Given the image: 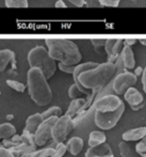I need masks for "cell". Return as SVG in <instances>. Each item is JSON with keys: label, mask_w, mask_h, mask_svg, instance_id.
I'll list each match as a JSON object with an SVG mask.
<instances>
[{"label": "cell", "mask_w": 146, "mask_h": 157, "mask_svg": "<svg viewBox=\"0 0 146 157\" xmlns=\"http://www.w3.org/2000/svg\"><path fill=\"white\" fill-rule=\"evenodd\" d=\"M116 75L115 63L106 62L98 64L96 67L82 72L74 82L87 96L91 95L92 90H100L106 87Z\"/></svg>", "instance_id": "obj_1"}, {"label": "cell", "mask_w": 146, "mask_h": 157, "mask_svg": "<svg viewBox=\"0 0 146 157\" xmlns=\"http://www.w3.org/2000/svg\"><path fill=\"white\" fill-rule=\"evenodd\" d=\"M27 85L29 95L39 106H47L52 101V92L42 70L30 67L27 74Z\"/></svg>", "instance_id": "obj_2"}, {"label": "cell", "mask_w": 146, "mask_h": 157, "mask_svg": "<svg viewBox=\"0 0 146 157\" xmlns=\"http://www.w3.org/2000/svg\"><path fill=\"white\" fill-rule=\"evenodd\" d=\"M46 45L51 58L65 65H78L81 61V54L78 46L70 40L47 39Z\"/></svg>", "instance_id": "obj_3"}, {"label": "cell", "mask_w": 146, "mask_h": 157, "mask_svg": "<svg viewBox=\"0 0 146 157\" xmlns=\"http://www.w3.org/2000/svg\"><path fill=\"white\" fill-rule=\"evenodd\" d=\"M28 63L30 67L42 70L47 79L51 78L57 70L56 60L51 58L49 52L43 46H36L30 50L28 54Z\"/></svg>", "instance_id": "obj_4"}, {"label": "cell", "mask_w": 146, "mask_h": 157, "mask_svg": "<svg viewBox=\"0 0 146 157\" xmlns=\"http://www.w3.org/2000/svg\"><path fill=\"white\" fill-rule=\"evenodd\" d=\"M124 111H125V105L124 104L119 108H117L116 110H114V111L101 112L95 110V116H94L95 124L98 126L100 129L103 130L111 129L121 120Z\"/></svg>", "instance_id": "obj_5"}, {"label": "cell", "mask_w": 146, "mask_h": 157, "mask_svg": "<svg viewBox=\"0 0 146 157\" xmlns=\"http://www.w3.org/2000/svg\"><path fill=\"white\" fill-rule=\"evenodd\" d=\"M75 126L76 125L72 117L66 116V114L63 117H59L56 124L52 127V139L54 142H64L70 132L75 128Z\"/></svg>", "instance_id": "obj_6"}, {"label": "cell", "mask_w": 146, "mask_h": 157, "mask_svg": "<svg viewBox=\"0 0 146 157\" xmlns=\"http://www.w3.org/2000/svg\"><path fill=\"white\" fill-rule=\"evenodd\" d=\"M59 117H51L43 121L34 134V142L36 147H43L52 138V127Z\"/></svg>", "instance_id": "obj_7"}, {"label": "cell", "mask_w": 146, "mask_h": 157, "mask_svg": "<svg viewBox=\"0 0 146 157\" xmlns=\"http://www.w3.org/2000/svg\"><path fill=\"white\" fill-rule=\"evenodd\" d=\"M136 83H137V75L132 74L130 72H127V71L118 73L112 79V88H113V91L117 95L125 94V92L130 87L136 85Z\"/></svg>", "instance_id": "obj_8"}, {"label": "cell", "mask_w": 146, "mask_h": 157, "mask_svg": "<svg viewBox=\"0 0 146 157\" xmlns=\"http://www.w3.org/2000/svg\"><path fill=\"white\" fill-rule=\"evenodd\" d=\"M123 104H124L123 101L117 95L106 94L98 97V98H96L94 105H93V108L95 110H97V111L108 112V111H114L117 108L121 107Z\"/></svg>", "instance_id": "obj_9"}, {"label": "cell", "mask_w": 146, "mask_h": 157, "mask_svg": "<svg viewBox=\"0 0 146 157\" xmlns=\"http://www.w3.org/2000/svg\"><path fill=\"white\" fill-rule=\"evenodd\" d=\"M85 157H114V155L110 145L103 142L101 144L88 147L85 152Z\"/></svg>", "instance_id": "obj_10"}, {"label": "cell", "mask_w": 146, "mask_h": 157, "mask_svg": "<svg viewBox=\"0 0 146 157\" xmlns=\"http://www.w3.org/2000/svg\"><path fill=\"white\" fill-rule=\"evenodd\" d=\"M124 96H125L126 101L130 105V107H132V106H137V105H139V104H141V103L144 101L143 95L133 87H130L129 89L125 92Z\"/></svg>", "instance_id": "obj_11"}, {"label": "cell", "mask_w": 146, "mask_h": 157, "mask_svg": "<svg viewBox=\"0 0 146 157\" xmlns=\"http://www.w3.org/2000/svg\"><path fill=\"white\" fill-rule=\"evenodd\" d=\"M146 136V127H138L127 130L123 134V140L131 142V141H140Z\"/></svg>", "instance_id": "obj_12"}, {"label": "cell", "mask_w": 146, "mask_h": 157, "mask_svg": "<svg viewBox=\"0 0 146 157\" xmlns=\"http://www.w3.org/2000/svg\"><path fill=\"white\" fill-rule=\"evenodd\" d=\"M44 118L42 116V113H34L32 116H30L26 121V127L25 129H27L28 132H30L31 134H35V132L37 130L39 126L43 123Z\"/></svg>", "instance_id": "obj_13"}, {"label": "cell", "mask_w": 146, "mask_h": 157, "mask_svg": "<svg viewBox=\"0 0 146 157\" xmlns=\"http://www.w3.org/2000/svg\"><path fill=\"white\" fill-rule=\"evenodd\" d=\"M122 57H123V62L126 70H131L136 66V60H134V55L131 47L128 45H125L122 50Z\"/></svg>", "instance_id": "obj_14"}, {"label": "cell", "mask_w": 146, "mask_h": 157, "mask_svg": "<svg viewBox=\"0 0 146 157\" xmlns=\"http://www.w3.org/2000/svg\"><path fill=\"white\" fill-rule=\"evenodd\" d=\"M119 153L122 157H143L142 154H140L131 144L128 143V141H121L118 144Z\"/></svg>", "instance_id": "obj_15"}, {"label": "cell", "mask_w": 146, "mask_h": 157, "mask_svg": "<svg viewBox=\"0 0 146 157\" xmlns=\"http://www.w3.org/2000/svg\"><path fill=\"white\" fill-rule=\"evenodd\" d=\"M85 103H87V98H82V97L73 99V101L70 103L69 107H68V109L65 114L66 116L72 117V118L75 116H77V114H79L81 112L82 107L85 105Z\"/></svg>", "instance_id": "obj_16"}, {"label": "cell", "mask_w": 146, "mask_h": 157, "mask_svg": "<svg viewBox=\"0 0 146 157\" xmlns=\"http://www.w3.org/2000/svg\"><path fill=\"white\" fill-rule=\"evenodd\" d=\"M67 147V151L69 152L72 155L76 156L82 151L83 149V140L79 137H73L68 140V142L66 143Z\"/></svg>", "instance_id": "obj_17"}, {"label": "cell", "mask_w": 146, "mask_h": 157, "mask_svg": "<svg viewBox=\"0 0 146 157\" xmlns=\"http://www.w3.org/2000/svg\"><path fill=\"white\" fill-rule=\"evenodd\" d=\"M15 60V54L10 49L0 50V72H3L11 62Z\"/></svg>", "instance_id": "obj_18"}, {"label": "cell", "mask_w": 146, "mask_h": 157, "mask_svg": "<svg viewBox=\"0 0 146 157\" xmlns=\"http://www.w3.org/2000/svg\"><path fill=\"white\" fill-rule=\"evenodd\" d=\"M10 151L16 157H21L33 151H36V145H29L26 144V143H21V144L16 145V147H11Z\"/></svg>", "instance_id": "obj_19"}, {"label": "cell", "mask_w": 146, "mask_h": 157, "mask_svg": "<svg viewBox=\"0 0 146 157\" xmlns=\"http://www.w3.org/2000/svg\"><path fill=\"white\" fill-rule=\"evenodd\" d=\"M107 137L103 132H98V130H94L90 134L88 137V145L90 147H95V145L101 144V143L106 142Z\"/></svg>", "instance_id": "obj_20"}, {"label": "cell", "mask_w": 146, "mask_h": 157, "mask_svg": "<svg viewBox=\"0 0 146 157\" xmlns=\"http://www.w3.org/2000/svg\"><path fill=\"white\" fill-rule=\"evenodd\" d=\"M16 134V128L11 123L0 124V139H9Z\"/></svg>", "instance_id": "obj_21"}, {"label": "cell", "mask_w": 146, "mask_h": 157, "mask_svg": "<svg viewBox=\"0 0 146 157\" xmlns=\"http://www.w3.org/2000/svg\"><path fill=\"white\" fill-rule=\"evenodd\" d=\"M54 149L52 147H47V149L39 150V151H33L31 153H28L21 157H50L54 154Z\"/></svg>", "instance_id": "obj_22"}, {"label": "cell", "mask_w": 146, "mask_h": 157, "mask_svg": "<svg viewBox=\"0 0 146 157\" xmlns=\"http://www.w3.org/2000/svg\"><path fill=\"white\" fill-rule=\"evenodd\" d=\"M42 116H43L44 120H46V119L48 118H51V117H60L62 116V109L58 106H54V107L49 108V109H47L46 111H44L43 113H42Z\"/></svg>", "instance_id": "obj_23"}, {"label": "cell", "mask_w": 146, "mask_h": 157, "mask_svg": "<svg viewBox=\"0 0 146 157\" xmlns=\"http://www.w3.org/2000/svg\"><path fill=\"white\" fill-rule=\"evenodd\" d=\"M8 8H27L28 0H4Z\"/></svg>", "instance_id": "obj_24"}, {"label": "cell", "mask_w": 146, "mask_h": 157, "mask_svg": "<svg viewBox=\"0 0 146 157\" xmlns=\"http://www.w3.org/2000/svg\"><path fill=\"white\" fill-rule=\"evenodd\" d=\"M21 141H23V143H26V144H29V145H35L34 134H31L27 129H24L23 134H21Z\"/></svg>", "instance_id": "obj_25"}, {"label": "cell", "mask_w": 146, "mask_h": 157, "mask_svg": "<svg viewBox=\"0 0 146 157\" xmlns=\"http://www.w3.org/2000/svg\"><path fill=\"white\" fill-rule=\"evenodd\" d=\"M6 85L10 88H12V89H14L15 91L19 92V93H23L26 89V86L24 85V83L19 82V81H16V80H12V79H8V80H6Z\"/></svg>", "instance_id": "obj_26"}, {"label": "cell", "mask_w": 146, "mask_h": 157, "mask_svg": "<svg viewBox=\"0 0 146 157\" xmlns=\"http://www.w3.org/2000/svg\"><path fill=\"white\" fill-rule=\"evenodd\" d=\"M81 95H85V94L83 93L80 89H79L78 86H77L76 83H74V85L70 86L69 89H68V96H69L70 98L72 99L79 98V97H81Z\"/></svg>", "instance_id": "obj_27"}, {"label": "cell", "mask_w": 146, "mask_h": 157, "mask_svg": "<svg viewBox=\"0 0 146 157\" xmlns=\"http://www.w3.org/2000/svg\"><path fill=\"white\" fill-rule=\"evenodd\" d=\"M66 151H67V147L66 144H64L63 142H60V143H57V147L54 149V152L50 157H63L65 155Z\"/></svg>", "instance_id": "obj_28"}, {"label": "cell", "mask_w": 146, "mask_h": 157, "mask_svg": "<svg viewBox=\"0 0 146 157\" xmlns=\"http://www.w3.org/2000/svg\"><path fill=\"white\" fill-rule=\"evenodd\" d=\"M116 40L114 39H108L106 40V44H105V50L107 52L108 57H110L112 55V52H113V47L114 44H115Z\"/></svg>", "instance_id": "obj_29"}, {"label": "cell", "mask_w": 146, "mask_h": 157, "mask_svg": "<svg viewBox=\"0 0 146 157\" xmlns=\"http://www.w3.org/2000/svg\"><path fill=\"white\" fill-rule=\"evenodd\" d=\"M136 150L140 154H145L146 153V136L144 138H142L140 140V142L136 145Z\"/></svg>", "instance_id": "obj_30"}, {"label": "cell", "mask_w": 146, "mask_h": 157, "mask_svg": "<svg viewBox=\"0 0 146 157\" xmlns=\"http://www.w3.org/2000/svg\"><path fill=\"white\" fill-rule=\"evenodd\" d=\"M58 66H59V68L62 71V72L67 73V74H73L77 65H65V64H63V63L60 62L58 64Z\"/></svg>", "instance_id": "obj_31"}, {"label": "cell", "mask_w": 146, "mask_h": 157, "mask_svg": "<svg viewBox=\"0 0 146 157\" xmlns=\"http://www.w3.org/2000/svg\"><path fill=\"white\" fill-rule=\"evenodd\" d=\"M103 6H111V8H116L119 6V0H99Z\"/></svg>", "instance_id": "obj_32"}, {"label": "cell", "mask_w": 146, "mask_h": 157, "mask_svg": "<svg viewBox=\"0 0 146 157\" xmlns=\"http://www.w3.org/2000/svg\"><path fill=\"white\" fill-rule=\"evenodd\" d=\"M91 43L93 44V46L95 47V49L98 50V48L105 47L106 40H103V39H92L91 40Z\"/></svg>", "instance_id": "obj_33"}, {"label": "cell", "mask_w": 146, "mask_h": 157, "mask_svg": "<svg viewBox=\"0 0 146 157\" xmlns=\"http://www.w3.org/2000/svg\"><path fill=\"white\" fill-rule=\"evenodd\" d=\"M0 157H16V156L10 151V149L0 147Z\"/></svg>", "instance_id": "obj_34"}, {"label": "cell", "mask_w": 146, "mask_h": 157, "mask_svg": "<svg viewBox=\"0 0 146 157\" xmlns=\"http://www.w3.org/2000/svg\"><path fill=\"white\" fill-rule=\"evenodd\" d=\"M85 6L88 8H99V6H103L99 0H84Z\"/></svg>", "instance_id": "obj_35"}, {"label": "cell", "mask_w": 146, "mask_h": 157, "mask_svg": "<svg viewBox=\"0 0 146 157\" xmlns=\"http://www.w3.org/2000/svg\"><path fill=\"white\" fill-rule=\"evenodd\" d=\"M10 139H11V140H12L13 142H14L16 145H18V144H21V143H23V141H21V136H19V135H16V134H15L14 136H12Z\"/></svg>", "instance_id": "obj_36"}, {"label": "cell", "mask_w": 146, "mask_h": 157, "mask_svg": "<svg viewBox=\"0 0 146 157\" xmlns=\"http://www.w3.org/2000/svg\"><path fill=\"white\" fill-rule=\"evenodd\" d=\"M68 1H69L72 4H74L75 6H78V8H80V6H83L85 4L84 0H68Z\"/></svg>", "instance_id": "obj_37"}, {"label": "cell", "mask_w": 146, "mask_h": 157, "mask_svg": "<svg viewBox=\"0 0 146 157\" xmlns=\"http://www.w3.org/2000/svg\"><path fill=\"white\" fill-rule=\"evenodd\" d=\"M142 83H143V90H144V92L146 94V67L143 70V73H142Z\"/></svg>", "instance_id": "obj_38"}, {"label": "cell", "mask_w": 146, "mask_h": 157, "mask_svg": "<svg viewBox=\"0 0 146 157\" xmlns=\"http://www.w3.org/2000/svg\"><path fill=\"white\" fill-rule=\"evenodd\" d=\"M137 43V40L136 39H126L124 40V44L125 45H128V46H131L133 45V44Z\"/></svg>", "instance_id": "obj_39"}, {"label": "cell", "mask_w": 146, "mask_h": 157, "mask_svg": "<svg viewBox=\"0 0 146 157\" xmlns=\"http://www.w3.org/2000/svg\"><path fill=\"white\" fill-rule=\"evenodd\" d=\"M56 8H66V4L64 3L63 0H58L56 2Z\"/></svg>", "instance_id": "obj_40"}, {"label": "cell", "mask_w": 146, "mask_h": 157, "mask_svg": "<svg viewBox=\"0 0 146 157\" xmlns=\"http://www.w3.org/2000/svg\"><path fill=\"white\" fill-rule=\"evenodd\" d=\"M144 105H145V103H144V101H143V103L139 104V105H137V106H132V107H131V109H132V110H134V111H136V110L142 109V108L144 107Z\"/></svg>", "instance_id": "obj_41"}, {"label": "cell", "mask_w": 146, "mask_h": 157, "mask_svg": "<svg viewBox=\"0 0 146 157\" xmlns=\"http://www.w3.org/2000/svg\"><path fill=\"white\" fill-rule=\"evenodd\" d=\"M142 73H143V68L142 67H140V66H139V67L136 68V75H137V76H138V75H141Z\"/></svg>", "instance_id": "obj_42"}, {"label": "cell", "mask_w": 146, "mask_h": 157, "mask_svg": "<svg viewBox=\"0 0 146 157\" xmlns=\"http://www.w3.org/2000/svg\"><path fill=\"white\" fill-rule=\"evenodd\" d=\"M139 42H140L142 45L146 46V39H140V40H139Z\"/></svg>", "instance_id": "obj_43"}, {"label": "cell", "mask_w": 146, "mask_h": 157, "mask_svg": "<svg viewBox=\"0 0 146 157\" xmlns=\"http://www.w3.org/2000/svg\"><path fill=\"white\" fill-rule=\"evenodd\" d=\"M6 119H8V120H12V119H13V116H12V114H9V116L6 117Z\"/></svg>", "instance_id": "obj_44"}, {"label": "cell", "mask_w": 146, "mask_h": 157, "mask_svg": "<svg viewBox=\"0 0 146 157\" xmlns=\"http://www.w3.org/2000/svg\"><path fill=\"white\" fill-rule=\"evenodd\" d=\"M142 156H143V157H146V153H145V154H142Z\"/></svg>", "instance_id": "obj_45"}, {"label": "cell", "mask_w": 146, "mask_h": 157, "mask_svg": "<svg viewBox=\"0 0 146 157\" xmlns=\"http://www.w3.org/2000/svg\"><path fill=\"white\" fill-rule=\"evenodd\" d=\"M0 95H1V91H0Z\"/></svg>", "instance_id": "obj_46"}, {"label": "cell", "mask_w": 146, "mask_h": 157, "mask_svg": "<svg viewBox=\"0 0 146 157\" xmlns=\"http://www.w3.org/2000/svg\"><path fill=\"white\" fill-rule=\"evenodd\" d=\"M132 1H136V0H132Z\"/></svg>", "instance_id": "obj_47"}]
</instances>
